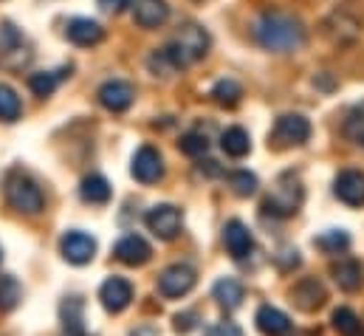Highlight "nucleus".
<instances>
[{"label": "nucleus", "instance_id": "f257e3e1", "mask_svg": "<svg viewBox=\"0 0 364 336\" xmlns=\"http://www.w3.org/2000/svg\"><path fill=\"white\" fill-rule=\"evenodd\" d=\"M255 34L266 51H277V54L296 51L305 46V26L285 11H263L255 26Z\"/></svg>", "mask_w": 364, "mask_h": 336}, {"label": "nucleus", "instance_id": "f03ea898", "mask_svg": "<svg viewBox=\"0 0 364 336\" xmlns=\"http://www.w3.org/2000/svg\"><path fill=\"white\" fill-rule=\"evenodd\" d=\"M302 201H305L302 181H299L294 172H285V175H279V178H277L274 189L266 195L263 209H266V212H272L274 218H291V215H296V212H299Z\"/></svg>", "mask_w": 364, "mask_h": 336}, {"label": "nucleus", "instance_id": "7ed1b4c3", "mask_svg": "<svg viewBox=\"0 0 364 336\" xmlns=\"http://www.w3.org/2000/svg\"><path fill=\"white\" fill-rule=\"evenodd\" d=\"M6 201L20 215H40L43 206H46V198H43L40 187L17 169L9 172V178H6Z\"/></svg>", "mask_w": 364, "mask_h": 336}, {"label": "nucleus", "instance_id": "20e7f679", "mask_svg": "<svg viewBox=\"0 0 364 336\" xmlns=\"http://www.w3.org/2000/svg\"><path fill=\"white\" fill-rule=\"evenodd\" d=\"M167 51L176 60V65L183 68V65L200 60L209 51V34L198 23H186V26H181V31L176 34V40L167 46Z\"/></svg>", "mask_w": 364, "mask_h": 336}, {"label": "nucleus", "instance_id": "39448f33", "mask_svg": "<svg viewBox=\"0 0 364 336\" xmlns=\"http://www.w3.org/2000/svg\"><path fill=\"white\" fill-rule=\"evenodd\" d=\"M311 139V122L299 113H285L274 122V130L269 133V145L274 147H299Z\"/></svg>", "mask_w": 364, "mask_h": 336}, {"label": "nucleus", "instance_id": "423d86ee", "mask_svg": "<svg viewBox=\"0 0 364 336\" xmlns=\"http://www.w3.org/2000/svg\"><path fill=\"white\" fill-rule=\"evenodd\" d=\"M195 280H198V274H195L192 266L176 263V266H167V268L161 271V277H159V291H161V297L176 300V297H183V294H189V291L195 288Z\"/></svg>", "mask_w": 364, "mask_h": 336}, {"label": "nucleus", "instance_id": "0eeeda50", "mask_svg": "<svg viewBox=\"0 0 364 336\" xmlns=\"http://www.w3.org/2000/svg\"><path fill=\"white\" fill-rule=\"evenodd\" d=\"M147 229L161 238V241H173L178 232H181V212L173 206V204H159L147 212Z\"/></svg>", "mask_w": 364, "mask_h": 336}, {"label": "nucleus", "instance_id": "6e6552de", "mask_svg": "<svg viewBox=\"0 0 364 336\" xmlns=\"http://www.w3.org/2000/svg\"><path fill=\"white\" fill-rule=\"evenodd\" d=\"M130 172H133V178L141 181V184H156V181H161V175H164V159H161V153H159L156 147L144 145V147H139V150L133 153Z\"/></svg>", "mask_w": 364, "mask_h": 336}, {"label": "nucleus", "instance_id": "1a4fd4ad", "mask_svg": "<svg viewBox=\"0 0 364 336\" xmlns=\"http://www.w3.org/2000/svg\"><path fill=\"white\" fill-rule=\"evenodd\" d=\"M99 300L105 305V311L110 314H122L130 303H133V285L124 277H107L99 288Z\"/></svg>", "mask_w": 364, "mask_h": 336}, {"label": "nucleus", "instance_id": "9d476101", "mask_svg": "<svg viewBox=\"0 0 364 336\" xmlns=\"http://www.w3.org/2000/svg\"><path fill=\"white\" fill-rule=\"evenodd\" d=\"M96 96H99L102 107H107V110H113V113H122V110H127V107L133 105L136 88L130 83H124V80H107V83L99 88Z\"/></svg>", "mask_w": 364, "mask_h": 336}, {"label": "nucleus", "instance_id": "9b49d317", "mask_svg": "<svg viewBox=\"0 0 364 336\" xmlns=\"http://www.w3.org/2000/svg\"><path fill=\"white\" fill-rule=\"evenodd\" d=\"M60 252H63V257L68 263L85 266V263H91L93 254H96V241H93L91 235H85V232H68L60 241Z\"/></svg>", "mask_w": 364, "mask_h": 336}, {"label": "nucleus", "instance_id": "f8f14e48", "mask_svg": "<svg viewBox=\"0 0 364 336\" xmlns=\"http://www.w3.org/2000/svg\"><path fill=\"white\" fill-rule=\"evenodd\" d=\"M333 192L348 206H364V172H359V169L339 172L333 181Z\"/></svg>", "mask_w": 364, "mask_h": 336}, {"label": "nucleus", "instance_id": "ddd939ff", "mask_svg": "<svg viewBox=\"0 0 364 336\" xmlns=\"http://www.w3.org/2000/svg\"><path fill=\"white\" fill-rule=\"evenodd\" d=\"M291 300H294V305L302 308V311H316V308L325 305L328 291H325V285H322L319 280L305 277V280H299V283L291 288Z\"/></svg>", "mask_w": 364, "mask_h": 336}, {"label": "nucleus", "instance_id": "4468645a", "mask_svg": "<svg viewBox=\"0 0 364 336\" xmlns=\"http://www.w3.org/2000/svg\"><path fill=\"white\" fill-rule=\"evenodd\" d=\"M223 246L235 260H243L246 254L255 249V238L243 221H229L223 229Z\"/></svg>", "mask_w": 364, "mask_h": 336}, {"label": "nucleus", "instance_id": "2eb2a0df", "mask_svg": "<svg viewBox=\"0 0 364 336\" xmlns=\"http://www.w3.org/2000/svg\"><path fill=\"white\" fill-rule=\"evenodd\" d=\"M167 17H170L167 0H136L133 3V20L141 28H159L167 23Z\"/></svg>", "mask_w": 364, "mask_h": 336}, {"label": "nucleus", "instance_id": "dca6fc26", "mask_svg": "<svg viewBox=\"0 0 364 336\" xmlns=\"http://www.w3.org/2000/svg\"><path fill=\"white\" fill-rule=\"evenodd\" d=\"M65 34H68V40H71L74 46H82V48L99 46V43L105 40V28H102L96 20H91V17H74V20L68 23Z\"/></svg>", "mask_w": 364, "mask_h": 336}, {"label": "nucleus", "instance_id": "f3484780", "mask_svg": "<svg viewBox=\"0 0 364 336\" xmlns=\"http://www.w3.org/2000/svg\"><path fill=\"white\" fill-rule=\"evenodd\" d=\"M113 254H116L124 266H144V263L153 257V249H150V243H147L144 238H139V235H124V238L116 243Z\"/></svg>", "mask_w": 364, "mask_h": 336}, {"label": "nucleus", "instance_id": "a211bd4d", "mask_svg": "<svg viewBox=\"0 0 364 336\" xmlns=\"http://www.w3.org/2000/svg\"><path fill=\"white\" fill-rule=\"evenodd\" d=\"M325 28H328V34L333 37V43H353L356 37H359V31H362V23L350 14V11H333L328 20H325Z\"/></svg>", "mask_w": 364, "mask_h": 336}, {"label": "nucleus", "instance_id": "6ab92c4d", "mask_svg": "<svg viewBox=\"0 0 364 336\" xmlns=\"http://www.w3.org/2000/svg\"><path fill=\"white\" fill-rule=\"evenodd\" d=\"M60 322L65 336H85V303L80 297H65L60 305Z\"/></svg>", "mask_w": 364, "mask_h": 336}, {"label": "nucleus", "instance_id": "aec40b11", "mask_svg": "<svg viewBox=\"0 0 364 336\" xmlns=\"http://www.w3.org/2000/svg\"><path fill=\"white\" fill-rule=\"evenodd\" d=\"M331 274L336 280V285L342 291H359L364 283V271H362V263L353 260V257H342L331 266Z\"/></svg>", "mask_w": 364, "mask_h": 336}, {"label": "nucleus", "instance_id": "412c9836", "mask_svg": "<svg viewBox=\"0 0 364 336\" xmlns=\"http://www.w3.org/2000/svg\"><path fill=\"white\" fill-rule=\"evenodd\" d=\"M255 322H257V331L266 336H285L288 331H291V320H288V314H282V311L274 308V305H263V308L257 311Z\"/></svg>", "mask_w": 364, "mask_h": 336}, {"label": "nucleus", "instance_id": "4be33fe9", "mask_svg": "<svg viewBox=\"0 0 364 336\" xmlns=\"http://www.w3.org/2000/svg\"><path fill=\"white\" fill-rule=\"evenodd\" d=\"M212 297H215L218 305H223L226 311H235V308H240L246 291H243V285H240L235 277H220V280L215 283V288H212Z\"/></svg>", "mask_w": 364, "mask_h": 336}, {"label": "nucleus", "instance_id": "5701e85b", "mask_svg": "<svg viewBox=\"0 0 364 336\" xmlns=\"http://www.w3.org/2000/svg\"><path fill=\"white\" fill-rule=\"evenodd\" d=\"M80 195H82L85 204L102 206V204L110 201V184H107L105 175H88V178H82V184H80Z\"/></svg>", "mask_w": 364, "mask_h": 336}, {"label": "nucleus", "instance_id": "b1692460", "mask_svg": "<svg viewBox=\"0 0 364 336\" xmlns=\"http://www.w3.org/2000/svg\"><path fill=\"white\" fill-rule=\"evenodd\" d=\"M220 147H223L226 156L243 159V156L252 150V139H249V133H246L243 127H229V130H223V136H220Z\"/></svg>", "mask_w": 364, "mask_h": 336}, {"label": "nucleus", "instance_id": "393cba45", "mask_svg": "<svg viewBox=\"0 0 364 336\" xmlns=\"http://www.w3.org/2000/svg\"><path fill=\"white\" fill-rule=\"evenodd\" d=\"M68 74H71V68H63V71H37V74L28 77V88L37 96H51L57 90V85L63 83Z\"/></svg>", "mask_w": 364, "mask_h": 336}, {"label": "nucleus", "instance_id": "a878e982", "mask_svg": "<svg viewBox=\"0 0 364 336\" xmlns=\"http://www.w3.org/2000/svg\"><path fill=\"white\" fill-rule=\"evenodd\" d=\"M209 96L220 105V107H235V105H240V99H243V88L240 83H235V80H218V83L212 85V90H209Z\"/></svg>", "mask_w": 364, "mask_h": 336}, {"label": "nucleus", "instance_id": "bb28decb", "mask_svg": "<svg viewBox=\"0 0 364 336\" xmlns=\"http://www.w3.org/2000/svg\"><path fill=\"white\" fill-rule=\"evenodd\" d=\"M23 116V102L17 96L14 88L9 85H0V119L3 122H17Z\"/></svg>", "mask_w": 364, "mask_h": 336}, {"label": "nucleus", "instance_id": "cd10ccee", "mask_svg": "<svg viewBox=\"0 0 364 336\" xmlns=\"http://www.w3.org/2000/svg\"><path fill=\"white\" fill-rule=\"evenodd\" d=\"M331 320H333V328L342 336H362V320L356 317L353 308H336Z\"/></svg>", "mask_w": 364, "mask_h": 336}, {"label": "nucleus", "instance_id": "c85d7f7f", "mask_svg": "<svg viewBox=\"0 0 364 336\" xmlns=\"http://www.w3.org/2000/svg\"><path fill=\"white\" fill-rule=\"evenodd\" d=\"M314 246L322 249V252H328V254H339L350 246V235H348L345 229H331V232L319 235V238L314 241Z\"/></svg>", "mask_w": 364, "mask_h": 336}, {"label": "nucleus", "instance_id": "c756f323", "mask_svg": "<svg viewBox=\"0 0 364 336\" xmlns=\"http://www.w3.org/2000/svg\"><path fill=\"white\" fill-rule=\"evenodd\" d=\"M229 187H232L235 195L249 198V195L257 192V175L249 172V169H235V172H229Z\"/></svg>", "mask_w": 364, "mask_h": 336}, {"label": "nucleus", "instance_id": "7c9ffc66", "mask_svg": "<svg viewBox=\"0 0 364 336\" xmlns=\"http://www.w3.org/2000/svg\"><path fill=\"white\" fill-rule=\"evenodd\" d=\"M23 297V288L14 277H0V311H11Z\"/></svg>", "mask_w": 364, "mask_h": 336}, {"label": "nucleus", "instance_id": "2f4dec72", "mask_svg": "<svg viewBox=\"0 0 364 336\" xmlns=\"http://www.w3.org/2000/svg\"><path fill=\"white\" fill-rule=\"evenodd\" d=\"M147 65H150V71L159 77H170V74H176V71H181L178 65H176V60L170 57V51L167 48H159V51H153L150 54V60H147Z\"/></svg>", "mask_w": 364, "mask_h": 336}, {"label": "nucleus", "instance_id": "473e14b6", "mask_svg": "<svg viewBox=\"0 0 364 336\" xmlns=\"http://www.w3.org/2000/svg\"><path fill=\"white\" fill-rule=\"evenodd\" d=\"M178 147H181V153H186V156H203L206 147H209V142H206V136H200V133H183Z\"/></svg>", "mask_w": 364, "mask_h": 336}, {"label": "nucleus", "instance_id": "72a5a7b5", "mask_svg": "<svg viewBox=\"0 0 364 336\" xmlns=\"http://www.w3.org/2000/svg\"><path fill=\"white\" fill-rule=\"evenodd\" d=\"M345 133H348L356 145H364V105L350 113V119H348V125H345Z\"/></svg>", "mask_w": 364, "mask_h": 336}, {"label": "nucleus", "instance_id": "f704fd0d", "mask_svg": "<svg viewBox=\"0 0 364 336\" xmlns=\"http://www.w3.org/2000/svg\"><path fill=\"white\" fill-rule=\"evenodd\" d=\"M20 43H23L20 31H17L11 23H3V26H0V51H14Z\"/></svg>", "mask_w": 364, "mask_h": 336}, {"label": "nucleus", "instance_id": "c9c22d12", "mask_svg": "<svg viewBox=\"0 0 364 336\" xmlns=\"http://www.w3.org/2000/svg\"><path fill=\"white\" fill-rule=\"evenodd\" d=\"M195 322H198L195 311H183V314H176V331H178V334H189V331H195Z\"/></svg>", "mask_w": 364, "mask_h": 336}, {"label": "nucleus", "instance_id": "e433bc0d", "mask_svg": "<svg viewBox=\"0 0 364 336\" xmlns=\"http://www.w3.org/2000/svg\"><path fill=\"white\" fill-rule=\"evenodd\" d=\"M206 336H243L240 334V328L235 325V322H218V325H212Z\"/></svg>", "mask_w": 364, "mask_h": 336}, {"label": "nucleus", "instance_id": "4c0bfd02", "mask_svg": "<svg viewBox=\"0 0 364 336\" xmlns=\"http://www.w3.org/2000/svg\"><path fill=\"white\" fill-rule=\"evenodd\" d=\"M127 6H133V0H99V9L107 14H122Z\"/></svg>", "mask_w": 364, "mask_h": 336}, {"label": "nucleus", "instance_id": "58836bf2", "mask_svg": "<svg viewBox=\"0 0 364 336\" xmlns=\"http://www.w3.org/2000/svg\"><path fill=\"white\" fill-rule=\"evenodd\" d=\"M130 336H159V331L147 325V328H136V331H133V334H130Z\"/></svg>", "mask_w": 364, "mask_h": 336}]
</instances>
